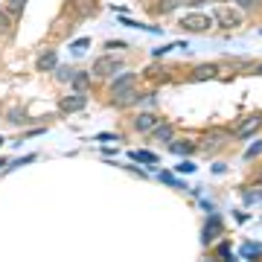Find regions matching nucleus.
Returning <instances> with one entry per match:
<instances>
[{"mask_svg": "<svg viewBox=\"0 0 262 262\" xmlns=\"http://www.w3.org/2000/svg\"><path fill=\"white\" fill-rule=\"evenodd\" d=\"M215 70H219L215 64H204V67H198L195 73H192V79H195V82L198 79H210V76H215Z\"/></svg>", "mask_w": 262, "mask_h": 262, "instance_id": "14", "label": "nucleus"}, {"mask_svg": "<svg viewBox=\"0 0 262 262\" xmlns=\"http://www.w3.org/2000/svg\"><path fill=\"white\" fill-rule=\"evenodd\" d=\"M256 155H262V140H256V143H253V146H251V149L245 151V160H253V158H256Z\"/></svg>", "mask_w": 262, "mask_h": 262, "instance_id": "18", "label": "nucleus"}, {"mask_svg": "<svg viewBox=\"0 0 262 262\" xmlns=\"http://www.w3.org/2000/svg\"><path fill=\"white\" fill-rule=\"evenodd\" d=\"M195 149H198V146L192 140H175V143H169V151H172V155H181V158H189Z\"/></svg>", "mask_w": 262, "mask_h": 262, "instance_id": "7", "label": "nucleus"}, {"mask_svg": "<svg viewBox=\"0 0 262 262\" xmlns=\"http://www.w3.org/2000/svg\"><path fill=\"white\" fill-rule=\"evenodd\" d=\"M84 105H88V96H84V91H79V94H73V96H64V99H58V108H61L64 114L82 111Z\"/></svg>", "mask_w": 262, "mask_h": 262, "instance_id": "3", "label": "nucleus"}, {"mask_svg": "<svg viewBox=\"0 0 262 262\" xmlns=\"http://www.w3.org/2000/svg\"><path fill=\"white\" fill-rule=\"evenodd\" d=\"M245 204H259L262 201V189H251V192H242Z\"/></svg>", "mask_w": 262, "mask_h": 262, "instance_id": "16", "label": "nucleus"}, {"mask_svg": "<svg viewBox=\"0 0 262 262\" xmlns=\"http://www.w3.org/2000/svg\"><path fill=\"white\" fill-rule=\"evenodd\" d=\"M0 146H3V137H0Z\"/></svg>", "mask_w": 262, "mask_h": 262, "instance_id": "28", "label": "nucleus"}, {"mask_svg": "<svg viewBox=\"0 0 262 262\" xmlns=\"http://www.w3.org/2000/svg\"><path fill=\"white\" fill-rule=\"evenodd\" d=\"M0 166H3V158H0Z\"/></svg>", "mask_w": 262, "mask_h": 262, "instance_id": "27", "label": "nucleus"}, {"mask_svg": "<svg viewBox=\"0 0 262 262\" xmlns=\"http://www.w3.org/2000/svg\"><path fill=\"white\" fill-rule=\"evenodd\" d=\"M134 84V73H122V76H117L111 82V94H120V91H125V88H131Z\"/></svg>", "mask_w": 262, "mask_h": 262, "instance_id": "9", "label": "nucleus"}, {"mask_svg": "<svg viewBox=\"0 0 262 262\" xmlns=\"http://www.w3.org/2000/svg\"><path fill=\"white\" fill-rule=\"evenodd\" d=\"M9 27H12L9 12H0V35H3V32H9Z\"/></svg>", "mask_w": 262, "mask_h": 262, "instance_id": "20", "label": "nucleus"}, {"mask_svg": "<svg viewBox=\"0 0 262 262\" xmlns=\"http://www.w3.org/2000/svg\"><path fill=\"white\" fill-rule=\"evenodd\" d=\"M9 3L15 6V12H20V9H24V3H27V0H9Z\"/></svg>", "mask_w": 262, "mask_h": 262, "instance_id": "25", "label": "nucleus"}, {"mask_svg": "<svg viewBox=\"0 0 262 262\" xmlns=\"http://www.w3.org/2000/svg\"><path fill=\"white\" fill-rule=\"evenodd\" d=\"M236 3H239V6H242V9H253V6H256V3H259V0H236Z\"/></svg>", "mask_w": 262, "mask_h": 262, "instance_id": "24", "label": "nucleus"}, {"mask_svg": "<svg viewBox=\"0 0 262 262\" xmlns=\"http://www.w3.org/2000/svg\"><path fill=\"white\" fill-rule=\"evenodd\" d=\"M128 47V44H122V41H108V44H105V50H125Z\"/></svg>", "mask_w": 262, "mask_h": 262, "instance_id": "22", "label": "nucleus"}, {"mask_svg": "<svg viewBox=\"0 0 262 262\" xmlns=\"http://www.w3.org/2000/svg\"><path fill=\"white\" fill-rule=\"evenodd\" d=\"M181 27L187 29V32H207L210 29V18H204V15H189V18L181 20Z\"/></svg>", "mask_w": 262, "mask_h": 262, "instance_id": "4", "label": "nucleus"}, {"mask_svg": "<svg viewBox=\"0 0 262 262\" xmlns=\"http://www.w3.org/2000/svg\"><path fill=\"white\" fill-rule=\"evenodd\" d=\"M88 47H91V38H79V41H73V47H70V50L79 56V53H84Z\"/></svg>", "mask_w": 262, "mask_h": 262, "instance_id": "17", "label": "nucleus"}, {"mask_svg": "<svg viewBox=\"0 0 262 262\" xmlns=\"http://www.w3.org/2000/svg\"><path fill=\"white\" fill-rule=\"evenodd\" d=\"M122 70V61L120 58H96V64H94V76H99V79H111L114 73H120Z\"/></svg>", "mask_w": 262, "mask_h": 262, "instance_id": "1", "label": "nucleus"}, {"mask_svg": "<svg viewBox=\"0 0 262 262\" xmlns=\"http://www.w3.org/2000/svg\"><path fill=\"white\" fill-rule=\"evenodd\" d=\"M219 236H222V215H219V213H210L204 230H201V242H204V245H213V239H219Z\"/></svg>", "mask_w": 262, "mask_h": 262, "instance_id": "2", "label": "nucleus"}, {"mask_svg": "<svg viewBox=\"0 0 262 262\" xmlns=\"http://www.w3.org/2000/svg\"><path fill=\"white\" fill-rule=\"evenodd\" d=\"M131 158L140 160V163H149V166H158L160 163V158L158 155H151V151H131Z\"/></svg>", "mask_w": 262, "mask_h": 262, "instance_id": "11", "label": "nucleus"}, {"mask_svg": "<svg viewBox=\"0 0 262 262\" xmlns=\"http://www.w3.org/2000/svg\"><path fill=\"white\" fill-rule=\"evenodd\" d=\"M169 137H172V128H169V125H155V128H151V140H160V143H166Z\"/></svg>", "mask_w": 262, "mask_h": 262, "instance_id": "12", "label": "nucleus"}, {"mask_svg": "<svg viewBox=\"0 0 262 262\" xmlns=\"http://www.w3.org/2000/svg\"><path fill=\"white\" fill-rule=\"evenodd\" d=\"M259 125H262V120H259V117H251V122H245L242 128L236 131V137H239V140H245V137H251V134H256V131H259Z\"/></svg>", "mask_w": 262, "mask_h": 262, "instance_id": "8", "label": "nucleus"}, {"mask_svg": "<svg viewBox=\"0 0 262 262\" xmlns=\"http://www.w3.org/2000/svg\"><path fill=\"white\" fill-rule=\"evenodd\" d=\"M70 82H73L76 91H88V82H91V76H88V73H76V76H70Z\"/></svg>", "mask_w": 262, "mask_h": 262, "instance_id": "15", "label": "nucleus"}, {"mask_svg": "<svg viewBox=\"0 0 262 262\" xmlns=\"http://www.w3.org/2000/svg\"><path fill=\"white\" fill-rule=\"evenodd\" d=\"M192 169H195V163H192V160H184L178 166V172H192Z\"/></svg>", "mask_w": 262, "mask_h": 262, "instance_id": "23", "label": "nucleus"}, {"mask_svg": "<svg viewBox=\"0 0 262 262\" xmlns=\"http://www.w3.org/2000/svg\"><path fill=\"white\" fill-rule=\"evenodd\" d=\"M158 178L163 181V184H172V187H178V189H184V187H181V181H175V175H172V172H160Z\"/></svg>", "mask_w": 262, "mask_h": 262, "instance_id": "19", "label": "nucleus"}, {"mask_svg": "<svg viewBox=\"0 0 262 262\" xmlns=\"http://www.w3.org/2000/svg\"><path fill=\"white\" fill-rule=\"evenodd\" d=\"M56 76H58V82H67V79H70V70H67V67H58V64H56Z\"/></svg>", "mask_w": 262, "mask_h": 262, "instance_id": "21", "label": "nucleus"}, {"mask_svg": "<svg viewBox=\"0 0 262 262\" xmlns=\"http://www.w3.org/2000/svg\"><path fill=\"white\" fill-rule=\"evenodd\" d=\"M225 169H227L225 163H213V172H215V175H222V172H225Z\"/></svg>", "mask_w": 262, "mask_h": 262, "instance_id": "26", "label": "nucleus"}, {"mask_svg": "<svg viewBox=\"0 0 262 262\" xmlns=\"http://www.w3.org/2000/svg\"><path fill=\"white\" fill-rule=\"evenodd\" d=\"M219 24H222V27H227V29H233V27H239V24H242V18H239L236 12L222 9V12H219Z\"/></svg>", "mask_w": 262, "mask_h": 262, "instance_id": "10", "label": "nucleus"}, {"mask_svg": "<svg viewBox=\"0 0 262 262\" xmlns=\"http://www.w3.org/2000/svg\"><path fill=\"white\" fill-rule=\"evenodd\" d=\"M242 256H245V259L262 256V245H256V242H245V245H242Z\"/></svg>", "mask_w": 262, "mask_h": 262, "instance_id": "13", "label": "nucleus"}, {"mask_svg": "<svg viewBox=\"0 0 262 262\" xmlns=\"http://www.w3.org/2000/svg\"><path fill=\"white\" fill-rule=\"evenodd\" d=\"M58 64V53L56 50H47V53H41V58L35 61V67L41 70V73H50V70H56Z\"/></svg>", "mask_w": 262, "mask_h": 262, "instance_id": "5", "label": "nucleus"}, {"mask_svg": "<svg viewBox=\"0 0 262 262\" xmlns=\"http://www.w3.org/2000/svg\"><path fill=\"white\" fill-rule=\"evenodd\" d=\"M158 122H160V120H158V114H140V117L134 120V128L143 131V134H149V131L155 128Z\"/></svg>", "mask_w": 262, "mask_h": 262, "instance_id": "6", "label": "nucleus"}]
</instances>
